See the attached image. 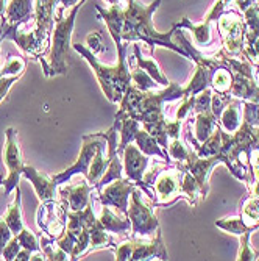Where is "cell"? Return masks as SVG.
<instances>
[{
	"instance_id": "9c48e42d",
	"label": "cell",
	"mask_w": 259,
	"mask_h": 261,
	"mask_svg": "<svg viewBox=\"0 0 259 261\" xmlns=\"http://www.w3.org/2000/svg\"><path fill=\"white\" fill-rule=\"evenodd\" d=\"M105 142V138L102 136V133H94V135H88V136H83V146H81V150H80V155H78V160L70 166V168L64 169L63 172L60 174H55L52 175L53 181L56 185H63V183H67L70 178L74 175H88L89 172V166H91V161L96 155L97 149Z\"/></svg>"
},
{
	"instance_id": "e0dca14e",
	"label": "cell",
	"mask_w": 259,
	"mask_h": 261,
	"mask_svg": "<svg viewBox=\"0 0 259 261\" xmlns=\"http://www.w3.org/2000/svg\"><path fill=\"white\" fill-rule=\"evenodd\" d=\"M97 218H99V222L103 225V228L111 234L127 236L131 233V222L128 216H122L119 213L112 211L111 206L103 205V208L100 210V215Z\"/></svg>"
},
{
	"instance_id": "8d00e7d4",
	"label": "cell",
	"mask_w": 259,
	"mask_h": 261,
	"mask_svg": "<svg viewBox=\"0 0 259 261\" xmlns=\"http://www.w3.org/2000/svg\"><path fill=\"white\" fill-rule=\"evenodd\" d=\"M56 2H58V8H56V11L66 13V11H69L70 8H74L77 4H80L81 0H56Z\"/></svg>"
},
{
	"instance_id": "ab89813d",
	"label": "cell",
	"mask_w": 259,
	"mask_h": 261,
	"mask_svg": "<svg viewBox=\"0 0 259 261\" xmlns=\"http://www.w3.org/2000/svg\"><path fill=\"white\" fill-rule=\"evenodd\" d=\"M109 5H116V4H121V0H105Z\"/></svg>"
},
{
	"instance_id": "4fadbf2b",
	"label": "cell",
	"mask_w": 259,
	"mask_h": 261,
	"mask_svg": "<svg viewBox=\"0 0 259 261\" xmlns=\"http://www.w3.org/2000/svg\"><path fill=\"white\" fill-rule=\"evenodd\" d=\"M133 240V252L131 261H149V259H169L167 250L164 247L161 228L156 230V236L152 240L146 238H131Z\"/></svg>"
},
{
	"instance_id": "5b68a950",
	"label": "cell",
	"mask_w": 259,
	"mask_h": 261,
	"mask_svg": "<svg viewBox=\"0 0 259 261\" xmlns=\"http://www.w3.org/2000/svg\"><path fill=\"white\" fill-rule=\"evenodd\" d=\"M142 189L134 188L131 193V202L128 205V219L131 222L130 238H152L159 228V222L153 213V205L142 199Z\"/></svg>"
},
{
	"instance_id": "d6986e66",
	"label": "cell",
	"mask_w": 259,
	"mask_h": 261,
	"mask_svg": "<svg viewBox=\"0 0 259 261\" xmlns=\"http://www.w3.org/2000/svg\"><path fill=\"white\" fill-rule=\"evenodd\" d=\"M133 142L139 147V150L142 153H146L149 156H156V158L164 160L167 163H172V160L169 158V153L159 146V142L156 141V138H153L146 128H139L136 132Z\"/></svg>"
},
{
	"instance_id": "5bb4252c",
	"label": "cell",
	"mask_w": 259,
	"mask_h": 261,
	"mask_svg": "<svg viewBox=\"0 0 259 261\" xmlns=\"http://www.w3.org/2000/svg\"><path fill=\"white\" fill-rule=\"evenodd\" d=\"M92 193H96V189H94L92 185L88 183V180L72 186H63L60 189L61 203L66 206L67 211H81L92 200L91 199Z\"/></svg>"
},
{
	"instance_id": "836d02e7",
	"label": "cell",
	"mask_w": 259,
	"mask_h": 261,
	"mask_svg": "<svg viewBox=\"0 0 259 261\" xmlns=\"http://www.w3.org/2000/svg\"><path fill=\"white\" fill-rule=\"evenodd\" d=\"M13 236H14V234H13L11 228L8 227L5 218H0V255H2L4 247L11 241Z\"/></svg>"
},
{
	"instance_id": "484cf974",
	"label": "cell",
	"mask_w": 259,
	"mask_h": 261,
	"mask_svg": "<svg viewBox=\"0 0 259 261\" xmlns=\"http://www.w3.org/2000/svg\"><path fill=\"white\" fill-rule=\"evenodd\" d=\"M25 60L22 57H10L4 66H0V77H20L25 72Z\"/></svg>"
},
{
	"instance_id": "7c38bea8",
	"label": "cell",
	"mask_w": 259,
	"mask_h": 261,
	"mask_svg": "<svg viewBox=\"0 0 259 261\" xmlns=\"http://www.w3.org/2000/svg\"><path fill=\"white\" fill-rule=\"evenodd\" d=\"M58 8L56 0H35V33L41 44L49 52L52 32L55 27V11Z\"/></svg>"
},
{
	"instance_id": "74e56055",
	"label": "cell",
	"mask_w": 259,
	"mask_h": 261,
	"mask_svg": "<svg viewBox=\"0 0 259 261\" xmlns=\"http://www.w3.org/2000/svg\"><path fill=\"white\" fill-rule=\"evenodd\" d=\"M32 255H33V252H30L27 249H20L17 256H16V259H19V261H30Z\"/></svg>"
},
{
	"instance_id": "30bf717a",
	"label": "cell",
	"mask_w": 259,
	"mask_h": 261,
	"mask_svg": "<svg viewBox=\"0 0 259 261\" xmlns=\"http://www.w3.org/2000/svg\"><path fill=\"white\" fill-rule=\"evenodd\" d=\"M38 227L50 238L56 240L67 227V210L61 202L47 200L41 202L36 213Z\"/></svg>"
},
{
	"instance_id": "603a6c76",
	"label": "cell",
	"mask_w": 259,
	"mask_h": 261,
	"mask_svg": "<svg viewBox=\"0 0 259 261\" xmlns=\"http://www.w3.org/2000/svg\"><path fill=\"white\" fill-rule=\"evenodd\" d=\"M89 236H91V252L97 249H105V247L112 249L116 246V243L111 238V233H108L103 228V225L99 222V218L96 224L89 227Z\"/></svg>"
},
{
	"instance_id": "f35d334b",
	"label": "cell",
	"mask_w": 259,
	"mask_h": 261,
	"mask_svg": "<svg viewBox=\"0 0 259 261\" xmlns=\"http://www.w3.org/2000/svg\"><path fill=\"white\" fill-rule=\"evenodd\" d=\"M5 38H4V33H2V30H0V55H2V41H4Z\"/></svg>"
},
{
	"instance_id": "7a4b0ae2",
	"label": "cell",
	"mask_w": 259,
	"mask_h": 261,
	"mask_svg": "<svg viewBox=\"0 0 259 261\" xmlns=\"http://www.w3.org/2000/svg\"><path fill=\"white\" fill-rule=\"evenodd\" d=\"M117 50V63L114 66H105L102 64L97 57L94 55L86 45L77 42L72 44L74 50L78 52L84 61L92 67L94 74H96L100 88L106 99L111 103H121L125 91L131 85V75H130V64H128V44L122 41V30H112L109 32Z\"/></svg>"
},
{
	"instance_id": "e575fe53",
	"label": "cell",
	"mask_w": 259,
	"mask_h": 261,
	"mask_svg": "<svg viewBox=\"0 0 259 261\" xmlns=\"http://www.w3.org/2000/svg\"><path fill=\"white\" fill-rule=\"evenodd\" d=\"M20 77H0V102H2L7 94L10 91V88L19 80Z\"/></svg>"
},
{
	"instance_id": "cb8c5ba5",
	"label": "cell",
	"mask_w": 259,
	"mask_h": 261,
	"mask_svg": "<svg viewBox=\"0 0 259 261\" xmlns=\"http://www.w3.org/2000/svg\"><path fill=\"white\" fill-rule=\"evenodd\" d=\"M124 177V160H122V155L117 153L108 164V168L103 174V177L99 180V183L94 186V189H96V194L100 191V189L103 186H106L108 183L117 180V178H122Z\"/></svg>"
},
{
	"instance_id": "4316f807",
	"label": "cell",
	"mask_w": 259,
	"mask_h": 261,
	"mask_svg": "<svg viewBox=\"0 0 259 261\" xmlns=\"http://www.w3.org/2000/svg\"><path fill=\"white\" fill-rule=\"evenodd\" d=\"M216 227H219V228H222V230H225V231H228L231 234H236V236H241L245 231H251L253 233V230L245 225V222L242 221L241 216L219 219V221H216Z\"/></svg>"
},
{
	"instance_id": "d6a6232c",
	"label": "cell",
	"mask_w": 259,
	"mask_h": 261,
	"mask_svg": "<svg viewBox=\"0 0 259 261\" xmlns=\"http://www.w3.org/2000/svg\"><path fill=\"white\" fill-rule=\"evenodd\" d=\"M86 45L88 49L94 54L97 55L100 52H103V44H102V36L99 32H92L86 36Z\"/></svg>"
},
{
	"instance_id": "277c9868",
	"label": "cell",
	"mask_w": 259,
	"mask_h": 261,
	"mask_svg": "<svg viewBox=\"0 0 259 261\" xmlns=\"http://www.w3.org/2000/svg\"><path fill=\"white\" fill-rule=\"evenodd\" d=\"M155 196V206H169L180 199H184L181 191V168L175 163H164L162 168L149 183Z\"/></svg>"
},
{
	"instance_id": "4dcf8cb0",
	"label": "cell",
	"mask_w": 259,
	"mask_h": 261,
	"mask_svg": "<svg viewBox=\"0 0 259 261\" xmlns=\"http://www.w3.org/2000/svg\"><path fill=\"white\" fill-rule=\"evenodd\" d=\"M250 234L251 231H245L244 234H241V247H239V253L236 259H257L259 252H254L250 247Z\"/></svg>"
},
{
	"instance_id": "6da1fadb",
	"label": "cell",
	"mask_w": 259,
	"mask_h": 261,
	"mask_svg": "<svg viewBox=\"0 0 259 261\" xmlns=\"http://www.w3.org/2000/svg\"><path fill=\"white\" fill-rule=\"evenodd\" d=\"M161 2L162 0H155V2H152L150 5H144L142 2H139V0H134V2L127 4L125 13H124L122 41L125 44L142 41L152 49V54L155 52L156 45L166 47V49H170V50L186 57L187 60H191L189 54L186 52L184 47L181 44H175L172 41L174 33L177 30V23L167 33H161L155 29L152 17H153V13L161 5Z\"/></svg>"
},
{
	"instance_id": "ac0fdd59",
	"label": "cell",
	"mask_w": 259,
	"mask_h": 261,
	"mask_svg": "<svg viewBox=\"0 0 259 261\" xmlns=\"http://www.w3.org/2000/svg\"><path fill=\"white\" fill-rule=\"evenodd\" d=\"M219 125L226 133L238 132L242 124V100L229 99L219 114Z\"/></svg>"
},
{
	"instance_id": "f546056e",
	"label": "cell",
	"mask_w": 259,
	"mask_h": 261,
	"mask_svg": "<svg viewBox=\"0 0 259 261\" xmlns=\"http://www.w3.org/2000/svg\"><path fill=\"white\" fill-rule=\"evenodd\" d=\"M242 121L251 127H259V103L242 100Z\"/></svg>"
},
{
	"instance_id": "d4e9b609",
	"label": "cell",
	"mask_w": 259,
	"mask_h": 261,
	"mask_svg": "<svg viewBox=\"0 0 259 261\" xmlns=\"http://www.w3.org/2000/svg\"><path fill=\"white\" fill-rule=\"evenodd\" d=\"M130 75H131V85L134 88H137L139 91H153V89H158L161 85L156 83V80L147 74L144 69H140V67H134L133 70H130Z\"/></svg>"
},
{
	"instance_id": "d590c367",
	"label": "cell",
	"mask_w": 259,
	"mask_h": 261,
	"mask_svg": "<svg viewBox=\"0 0 259 261\" xmlns=\"http://www.w3.org/2000/svg\"><path fill=\"white\" fill-rule=\"evenodd\" d=\"M166 130H167L169 141H170V139H177V138H180L181 121H178V119H175V121H167V122H166Z\"/></svg>"
},
{
	"instance_id": "60d3db41",
	"label": "cell",
	"mask_w": 259,
	"mask_h": 261,
	"mask_svg": "<svg viewBox=\"0 0 259 261\" xmlns=\"http://www.w3.org/2000/svg\"><path fill=\"white\" fill-rule=\"evenodd\" d=\"M125 2H127V4H130V2H134V0H125Z\"/></svg>"
},
{
	"instance_id": "7bdbcfd3",
	"label": "cell",
	"mask_w": 259,
	"mask_h": 261,
	"mask_svg": "<svg viewBox=\"0 0 259 261\" xmlns=\"http://www.w3.org/2000/svg\"><path fill=\"white\" fill-rule=\"evenodd\" d=\"M4 186V181H0V188H2Z\"/></svg>"
},
{
	"instance_id": "3957f363",
	"label": "cell",
	"mask_w": 259,
	"mask_h": 261,
	"mask_svg": "<svg viewBox=\"0 0 259 261\" xmlns=\"http://www.w3.org/2000/svg\"><path fill=\"white\" fill-rule=\"evenodd\" d=\"M86 0H81L74 8H70L67 13L55 11V27L52 32L50 47L49 52L42 57L41 66L45 77H55V75H64L67 72V57L72 44V32L75 25V17L80 11V8L84 5Z\"/></svg>"
},
{
	"instance_id": "7402d4cb",
	"label": "cell",
	"mask_w": 259,
	"mask_h": 261,
	"mask_svg": "<svg viewBox=\"0 0 259 261\" xmlns=\"http://www.w3.org/2000/svg\"><path fill=\"white\" fill-rule=\"evenodd\" d=\"M102 136H103V135H102ZM106 146H108V144H106V139H105V142L97 149L96 155H94V158H92V161H91L89 172H88V175H86V180H88V183L92 185V186H96V185L99 183V180L103 177V174H105V171H106V168H108V164H109V161H108V158H106V155H105V147H106Z\"/></svg>"
},
{
	"instance_id": "8992f818",
	"label": "cell",
	"mask_w": 259,
	"mask_h": 261,
	"mask_svg": "<svg viewBox=\"0 0 259 261\" xmlns=\"http://www.w3.org/2000/svg\"><path fill=\"white\" fill-rule=\"evenodd\" d=\"M217 29L223 41V50L231 57L242 55L245 42L244 16L236 11L223 10L217 17Z\"/></svg>"
},
{
	"instance_id": "f1b7e54d",
	"label": "cell",
	"mask_w": 259,
	"mask_h": 261,
	"mask_svg": "<svg viewBox=\"0 0 259 261\" xmlns=\"http://www.w3.org/2000/svg\"><path fill=\"white\" fill-rule=\"evenodd\" d=\"M17 236V240L22 246V249H27L30 252H41V243H39V236H36V233H33L28 227H23L20 230Z\"/></svg>"
},
{
	"instance_id": "b9f144b4",
	"label": "cell",
	"mask_w": 259,
	"mask_h": 261,
	"mask_svg": "<svg viewBox=\"0 0 259 261\" xmlns=\"http://www.w3.org/2000/svg\"><path fill=\"white\" fill-rule=\"evenodd\" d=\"M0 181H4V175H0Z\"/></svg>"
},
{
	"instance_id": "ba28073f",
	"label": "cell",
	"mask_w": 259,
	"mask_h": 261,
	"mask_svg": "<svg viewBox=\"0 0 259 261\" xmlns=\"http://www.w3.org/2000/svg\"><path fill=\"white\" fill-rule=\"evenodd\" d=\"M122 160H124V174H125V177L133 180L137 188L142 189L144 196H147L150 203L153 205L155 203L153 191L149 186H146V183H144V174L147 172L149 166H150V156L140 152L134 142H130V144L124 149Z\"/></svg>"
},
{
	"instance_id": "44dd1931",
	"label": "cell",
	"mask_w": 259,
	"mask_h": 261,
	"mask_svg": "<svg viewBox=\"0 0 259 261\" xmlns=\"http://www.w3.org/2000/svg\"><path fill=\"white\" fill-rule=\"evenodd\" d=\"M4 218L14 236L19 234L20 230L25 227V224H23V216H22V193H20L19 186H16V189H14V199L8 205V210Z\"/></svg>"
},
{
	"instance_id": "ffe728a7",
	"label": "cell",
	"mask_w": 259,
	"mask_h": 261,
	"mask_svg": "<svg viewBox=\"0 0 259 261\" xmlns=\"http://www.w3.org/2000/svg\"><path fill=\"white\" fill-rule=\"evenodd\" d=\"M133 60H134V63H136V67L144 69L147 74H150V75L156 80V83H159V85L164 86V88L169 86L170 82L167 80L166 75L162 74V70L159 69V66H158V63L155 61V58H153V57H146L137 44H134V57H133Z\"/></svg>"
},
{
	"instance_id": "1f68e13d",
	"label": "cell",
	"mask_w": 259,
	"mask_h": 261,
	"mask_svg": "<svg viewBox=\"0 0 259 261\" xmlns=\"http://www.w3.org/2000/svg\"><path fill=\"white\" fill-rule=\"evenodd\" d=\"M20 249H22V246H20V243L17 240V236H13L11 241L4 247L2 255H0V256H4V259H7V261H13V259H16Z\"/></svg>"
},
{
	"instance_id": "83f0119b",
	"label": "cell",
	"mask_w": 259,
	"mask_h": 261,
	"mask_svg": "<svg viewBox=\"0 0 259 261\" xmlns=\"http://www.w3.org/2000/svg\"><path fill=\"white\" fill-rule=\"evenodd\" d=\"M166 152L169 153V158L172 161H175V163H184L187 158H189L192 149H189L180 138H177V139H170L169 141V146H167V150Z\"/></svg>"
},
{
	"instance_id": "8fae6325",
	"label": "cell",
	"mask_w": 259,
	"mask_h": 261,
	"mask_svg": "<svg viewBox=\"0 0 259 261\" xmlns=\"http://www.w3.org/2000/svg\"><path fill=\"white\" fill-rule=\"evenodd\" d=\"M136 183L130 178H117L106 186H103L97 193V199L102 205L111 206L122 216H128V200L131 197Z\"/></svg>"
},
{
	"instance_id": "52a82bcc",
	"label": "cell",
	"mask_w": 259,
	"mask_h": 261,
	"mask_svg": "<svg viewBox=\"0 0 259 261\" xmlns=\"http://www.w3.org/2000/svg\"><path fill=\"white\" fill-rule=\"evenodd\" d=\"M5 146H4V164L7 168V177L4 178V186H5V194H11L16 186H19L22 172H23V158H22V150L17 141V132L10 127L5 130Z\"/></svg>"
},
{
	"instance_id": "2e32d148",
	"label": "cell",
	"mask_w": 259,
	"mask_h": 261,
	"mask_svg": "<svg viewBox=\"0 0 259 261\" xmlns=\"http://www.w3.org/2000/svg\"><path fill=\"white\" fill-rule=\"evenodd\" d=\"M5 19L11 25L25 27L28 20H35V0H7Z\"/></svg>"
},
{
	"instance_id": "9a60e30c",
	"label": "cell",
	"mask_w": 259,
	"mask_h": 261,
	"mask_svg": "<svg viewBox=\"0 0 259 261\" xmlns=\"http://www.w3.org/2000/svg\"><path fill=\"white\" fill-rule=\"evenodd\" d=\"M22 177H25L35 188V193L38 196V199L41 202H47V200H55V194H56V183L53 181L52 175H47L39 172L38 169H35L33 166L25 164L23 166V172Z\"/></svg>"
}]
</instances>
